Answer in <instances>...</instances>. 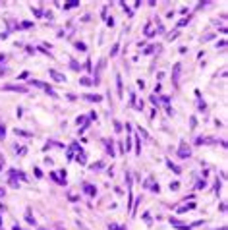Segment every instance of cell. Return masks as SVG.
I'll return each instance as SVG.
<instances>
[{
	"instance_id": "cell-22",
	"label": "cell",
	"mask_w": 228,
	"mask_h": 230,
	"mask_svg": "<svg viewBox=\"0 0 228 230\" xmlns=\"http://www.w3.org/2000/svg\"><path fill=\"white\" fill-rule=\"evenodd\" d=\"M189 124H191V128H195V126H197V120H195V118H193V116L189 118Z\"/></svg>"
},
{
	"instance_id": "cell-18",
	"label": "cell",
	"mask_w": 228,
	"mask_h": 230,
	"mask_svg": "<svg viewBox=\"0 0 228 230\" xmlns=\"http://www.w3.org/2000/svg\"><path fill=\"white\" fill-rule=\"evenodd\" d=\"M176 37H178V31H174V33H170V35H168L166 39H168V41H174Z\"/></svg>"
},
{
	"instance_id": "cell-17",
	"label": "cell",
	"mask_w": 228,
	"mask_h": 230,
	"mask_svg": "<svg viewBox=\"0 0 228 230\" xmlns=\"http://www.w3.org/2000/svg\"><path fill=\"white\" fill-rule=\"evenodd\" d=\"M186 23H189V18H184V19H180V23H178V27H184Z\"/></svg>"
},
{
	"instance_id": "cell-2",
	"label": "cell",
	"mask_w": 228,
	"mask_h": 230,
	"mask_svg": "<svg viewBox=\"0 0 228 230\" xmlns=\"http://www.w3.org/2000/svg\"><path fill=\"white\" fill-rule=\"evenodd\" d=\"M48 76H50L54 81H58V83H64L66 81V76H64V74H60V72H56V70H48Z\"/></svg>"
},
{
	"instance_id": "cell-13",
	"label": "cell",
	"mask_w": 228,
	"mask_h": 230,
	"mask_svg": "<svg viewBox=\"0 0 228 230\" xmlns=\"http://www.w3.org/2000/svg\"><path fill=\"white\" fill-rule=\"evenodd\" d=\"M78 4H79V2H78V0H70V2H68V4H66V10H68V8H76V6H78Z\"/></svg>"
},
{
	"instance_id": "cell-28",
	"label": "cell",
	"mask_w": 228,
	"mask_h": 230,
	"mask_svg": "<svg viewBox=\"0 0 228 230\" xmlns=\"http://www.w3.org/2000/svg\"><path fill=\"white\" fill-rule=\"evenodd\" d=\"M2 166H4V160H0V170H2Z\"/></svg>"
},
{
	"instance_id": "cell-8",
	"label": "cell",
	"mask_w": 228,
	"mask_h": 230,
	"mask_svg": "<svg viewBox=\"0 0 228 230\" xmlns=\"http://www.w3.org/2000/svg\"><path fill=\"white\" fill-rule=\"evenodd\" d=\"M104 147H106V151L110 153V157H114V149H112V141L104 139Z\"/></svg>"
},
{
	"instance_id": "cell-24",
	"label": "cell",
	"mask_w": 228,
	"mask_h": 230,
	"mask_svg": "<svg viewBox=\"0 0 228 230\" xmlns=\"http://www.w3.org/2000/svg\"><path fill=\"white\" fill-rule=\"evenodd\" d=\"M76 46H78L79 51H85V43H76Z\"/></svg>"
},
{
	"instance_id": "cell-9",
	"label": "cell",
	"mask_w": 228,
	"mask_h": 230,
	"mask_svg": "<svg viewBox=\"0 0 228 230\" xmlns=\"http://www.w3.org/2000/svg\"><path fill=\"white\" fill-rule=\"evenodd\" d=\"M191 209H195V205H193V203L186 205V207H180V209H178V213H186V211H191Z\"/></svg>"
},
{
	"instance_id": "cell-15",
	"label": "cell",
	"mask_w": 228,
	"mask_h": 230,
	"mask_svg": "<svg viewBox=\"0 0 228 230\" xmlns=\"http://www.w3.org/2000/svg\"><path fill=\"white\" fill-rule=\"evenodd\" d=\"M6 137V128H4V124H0V139H4Z\"/></svg>"
},
{
	"instance_id": "cell-25",
	"label": "cell",
	"mask_w": 228,
	"mask_h": 230,
	"mask_svg": "<svg viewBox=\"0 0 228 230\" xmlns=\"http://www.w3.org/2000/svg\"><path fill=\"white\" fill-rule=\"evenodd\" d=\"M116 52H118V45H114V48H112V51H110V56H114Z\"/></svg>"
},
{
	"instance_id": "cell-11",
	"label": "cell",
	"mask_w": 228,
	"mask_h": 230,
	"mask_svg": "<svg viewBox=\"0 0 228 230\" xmlns=\"http://www.w3.org/2000/svg\"><path fill=\"white\" fill-rule=\"evenodd\" d=\"M166 164H168V166H170V168H172V170H174V172H176V174H180V172H182V170H180V166L172 164V160H166Z\"/></svg>"
},
{
	"instance_id": "cell-20",
	"label": "cell",
	"mask_w": 228,
	"mask_h": 230,
	"mask_svg": "<svg viewBox=\"0 0 228 230\" xmlns=\"http://www.w3.org/2000/svg\"><path fill=\"white\" fill-rule=\"evenodd\" d=\"M114 126H116V128H114V130H116V132H122V124H120V122H114Z\"/></svg>"
},
{
	"instance_id": "cell-6",
	"label": "cell",
	"mask_w": 228,
	"mask_h": 230,
	"mask_svg": "<svg viewBox=\"0 0 228 230\" xmlns=\"http://www.w3.org/2000/svg\"><path fill=\"white\" fill-rule=\"evenodd\" d=\"M170 224H172V226H176V228H180V230H189L188 224H182L178 218H170Z\"/></svg>"
},
{
	"instance_id": "cell-3",
	"label": "cell",
	"mask_w": 228,
	"mask_h": 230,
	"mask_svg": "<svg viewBox=\"0 0 228 230\" xmlns=\"http://www.w3.org/2000/svg\"><path fill=\"white\" fill-rule=\"evenodd\" d=\"M2 89H4V91H18V93H27V87H25V85H4Z\"/></svg>"
},
{
	"instance_id": "cell-10",
	"label": "cell",
	"mask_w": 228,
	"mask_h": 230,
	"mask_svg": "<svg viewBox=\"0 0 228 230\" xmlns=\"http://www.w3.org/2000/svg\"><path fill=\"white\" fill-rule=\"evenodd\" d=\"M83 97L87 99V101H95V102H99L101 99H103V97H99V95H83Z\"/></svg>"
},
{
	"instance_id": "cell-7",
	"label": "cell",
	"mask_w": 228,
	"mask_h": 230,
	"mask_svg": "<svg viewBox=\"0 0 228 230\" xmlns=\"http://www.w3.org/2000/svg\"><path fill=\"white\" fill-rule=\"evenodd\" d=\"M116 87H118V97L124 95V91H122V76L116 72Z\"/></svg>"
},
{
	"instance_id": "cell-14",
	"label": "cell",
	"mask_w": 228,
	"mask_h": 230,
	"mask_svg": "<svg viewBox=\"0 0 228 230\" xmlns=\"http://www.w3.org/2000/svg\"><path fill=\"white\" fill-rule=\"evenodd\" d=\"M79 83H81V85H93V81L89 79V77H81V79H79Z\"/></svg>"
},
{
	"instance_id": "cell-16",
	"label": "cell",
	"mask_w": 228,
	"mask_h": 230,
	"mask_svg": "<svg viewBox=\"0 0 228 230\" xmlns=\"http://www.w3.org/2000/svg\"><path fill=\"white\" fill-rule=\"evenodd\" d=\"M103 166H104V162H97V164H93V166H91V170H101Z\"/></svg>"
},
{
	"instance_id": "cell-27",
	"label": "cell",
	"mask_w": 228,
	"mask_h": 230,
	"mask_svg": "<svg viewBox=\"0 0 228 230\" xmlns=\"http://www.w3.org/2000/svg\"><path fill=\"white\" fill-rule=\"evenodd\" d=\"M12 230H21V228H20V226H18V224H16V226H14V228H12Z\"/></svg>"
},
{
	"instance_id": "cell-19",
	"label": "cell",
	"mask_w": 228,
	"mask_h": 230,
	"mask_svg": "<svg viewBox=\"0 0 228 230\" xmlns=\"http://www.w3.org/2000/svg\"><path fill=\"white\" fill-rule=\"evenodd\" d=\"M151 186H153V176H149L147 182H145V188H151Z\"/></svg>"
},
{
	"instance_id": "cell-1",
	"label": "cell",
	"mask_w": 228,
	"mask_h": 230,
	"mask_svg": "<svg viewBox=\"0 0 228 230\" xmlns=\"http://www.w3.org/2000/svg\"><path fill=\"white\" fill-rule=\"evenodd\" d=\"M189 155H191V151H189V147H188V143H180V149H178V157L180 159H188Z\"/></svg>"
},
{
	"instance_id": "cell-5",
	"label": "cell",
	"mask_w": 228,
	"mask_h": 230,
	"mask_svg": "<svg viewBox=\"0 0 228 230\" xmlns=\"http://www.w3.org/2000/svg\"><path fill=\"white\" fill-rule=\"evenodd\" d=\"M83 192L89 195V197H93L95 193H97V190H95V186H91V184H83Z\"/></svg>"
},
{
	"instance_id": "cell-29",
	"label": "cell",
	"mask_w": 228,
	"mask_h": 230,
	"mask_svg": "<svg viewBox=\"0 0 228 230\" xmlns=\"http://www.w3.org/2000/svg\"><path fill=\"white\" fill-rule=\"evenodd\" d=\"M0 224H2V218H0Z\"/></svg>"
},
{
	"instance_id": "cell-12",
	"label": "cell",
	"mask_w": 228,
	"mask_h": 230,
	"mask_svg": "<svg viewBox=\"0 0 228 230\" xmlns=\"http://www.w3.org/2000/svg\"><path fill=\"white\" fill-rule=\"evenodd\" d=\"M76 160H78L79 164H85V155L81 153V151H79V153H78V157H76Z\"/></svg>"
},
{
	"instance_id": "cell-23",
	"label": "cell",
	"mask_w": 228,
	"mask_h": 230,
	"mask_svg": "<svg viewBox=\"0 0 228 230\" xmlns=\"http://www.w3.org/2000/svg\"><path fill=\"white\" fill-rule=\"evenodd\" d=\"M178 188H180L178 182H172V184H170V190H178Z\"/></svg>"
},
{
	"instance_id": "cell-4",
	"label": "cell",
	"mask_w": 228,
	"mask_h": 230,
	"mask_svg": "<svg viewBox=\"0 0 228 230\" xmlns=\"http://www.w3.org/2000/svg\"><path fill=\"white\" fill-rule=\"evenodd\" d=\"M180 70H182V66L180 64H174V74H172V81H174V85L178 87V79H180Z\"/></svg>"
},
{
	"instance_id": "cell-21",
	"label": "cell",
	"mask_w": 228,
	"mask_h": 230,
	"mask_svg": "<svg viewBox=\"0 0 228 230\" xmlns=\"http://www.w3.org/2000/svg\"><path fill=\"white\" fill-rule=\"evenodd\" d=\"M79 68H81V66H79L76 60H72V70H79Z\"/></svg>"
},
{
	"instance_id": "cell-26",
	"label": "cell",
	"mask_w": 228,
	"mask_h": 230,
	"mask_svg": "<svg viewBox=\"0 0 228 230\" xmlns=\"http://www.w3.org/2000/svg\"><path fill=\"white\" fill-rule=\"evenodd\" d=\"M110 230H120V228H118L116 224H110Z\"/></svg>"
}]
</instances>
